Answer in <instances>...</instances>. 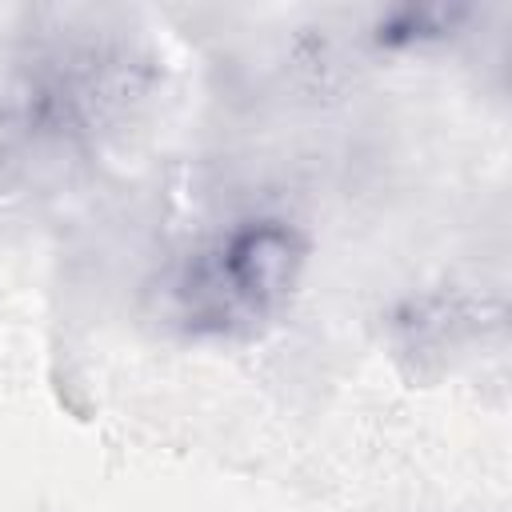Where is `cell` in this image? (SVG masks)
Segmentation results:
<instances>
[{"mask_svg": "<svg viewBox=\"0 0 512 512\" xmlns=\"http://www.w3.org/2000/svg\"><path fill=\"white\" fill-rule=\"evenodd\" d=\"M304 248L292 228L276 220L244 224L232 236L216 240L196 256L184 280V300L192 320H208L216 328L252 324L268 316L292 288L300 272Z\"/></svg>", "mask_w": 512, "mask_h": 512, "instance_id": "obj_1", "label": "cell"}]
</instances>
